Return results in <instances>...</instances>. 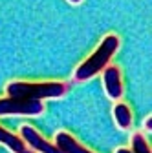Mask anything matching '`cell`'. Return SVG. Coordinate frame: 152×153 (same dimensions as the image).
<instances>
[{
    "label": "cell",
    "mask_w": 152,
    "mask_h": 153,
    "mask_svg": "<svg viewBox=\"0 0 152 153\" xmlns=\"http://www.w3.org/2000/svg\"><path fill=\"white\" fill-rule=\"evenodd\" d=\"M68 91V86L59 80H46V82H26L15 80L8 84V97L22 99V100H44L62 97Z\"/></svg>",
    "instance_id": "1"
},
{
    "label": "cell",
    "mask_w": 152,
    "mask_h": 153,
    "mask_svg": "<svg viewBox=\"0 0 152 153\" xmlns=\"http://www.w3.org/2000/svg\"><path fill=\"white\" fill-rule=\"evenodd\" d=\"M117 49H119V36L106 35L101 40V44L97 46V49L93 51L83 64L77 66V69L73 73V79L77 82H84V80L92 79V76H96L99 71H103L108 66L110 59L114 56V53Z\"/></svg>",
    "instance_id": "2"
},
{
    "label": "cell",
    "mask_w": 152,
    "mask_h": 153,
    "mask_svg": "<svg viewBox=\"0 0 152 153\" xmlns=\"http://www.w3.org/2000/svg\"><path fill=\"white\" fill-rule=\"evenodd\" d=\"M44 111V104L41 100H22L6 97L0 99V117H9V115H18V117H39Z\"/></svg>",
    "instance_id": "3"
},
{
    "label": "cell",
    "mask_w": 152,
    "mask_h": 153,
    "mask_svg": "<svg viewBox=\"0 0 152 153\" xmlns=\"http://www.w3.org/2000/svg\"><path fill=\"white\" fill-rule=\"evenodd\" d=\"M20 139L26 142V146L31 148V151H39V153H62L55 144L48 142L35 128H31L28 124L20 128Z\"/></svg>",
    "instance_id": "4"
},
{
    "label": "cell",
    "mask_w": 152,
    "mask_h": 153,
    "mask_svg": "<svg viewBox=\"0 0 152 153\" xmlns=\"http://www.w3.org/2000/svg\"><path fill=\"white\" fill-rule=\"evenodd\" d=\"M103 84L105 91L110 99L119 100L123 97V79H121V69L117 66H106L103 73Z\"/></svg>",
    "instance_id": "5"
},
{
    "label": "cell",
    "mask_w": 152,
    "mask_h": 153,
    "mask_svg": "<svg viewBox=\"0 0 152 153\" xmlns=\"http://www.w3.org/2000/svg\"><path fill=\"white\" fill-rule=\"evenodd\" d=\"M55 146L62 153H93L88 148H84L79 140H75V137H71L66 131H59L55 135Z\"/></svg>",
    "instance_id": "6"
},
{
    "label": "cell",
    "mask_w": 152,
    "mask_h": 153,
    "mask_svg": "<svg viewBox=\"0 0 152 153\" xmlns=\"http://www.w3.org/2000/svg\"><path fill=\"white\" fill-rule=\"evenodd\" d=\"M0 144H6V146H8L11 151H15V153H22V151L26 149V142L18 137V135H15V133L4 129L2 126H0Z\"/></svg>",
    "instance_id": "7"
},
{
    "label": "cell",
    "mask_w": 152,
    "mask_h": 153,
    "mask_svg": "<svg viewBox=\"0 0 152 153\" xmlns=\"http://www.w3.org/2000/svg\"><path fill=\"white\" fill-rule=\"evenodd\" d=\"M114 119H116L119 128L128 129L130 124H132V111H130V108L126 104H123V102H117L116 106H114Z\"/></svg>",
    "instance_id": "8"
},
{
    "label": "cell",
    "mask_w": 152,
    "mask_h": 153,
    "mask_svg": "<svg viewBox=\"0 0 152 153\" xmlns=\"http://www.w3.org/2000/svg\"><path fill=\"white\" fill-rule=\"evenodd\" d=\"M132 153H150V148L141 133H134L132 135Z\"/></svg>",
    "instance_id": "9"
},
{
    "label": "cell",
    "mask_w": 152,
    "mask_h": 153,
    "mask_svg": "<svg viewBox=\"0 0 152 153\" xmlns=\"http://www.w3.org/2000/svg\"><path fill=\"white\" fill-rule=\"evenodd\" d=\"M145 129H152V117H150V115H148V117H147V120H145Z\"/></svg>",
    "instance_id": "10"
},
{
    "label": "cell",
    "mask_w": 152,
    "mask_h": 153,
    "mask_svg": "<svg viewBox=\"0 0 152 153\" xmlns=\"http://www.w3.org/2000/svg\"><path fill=\"white\" fill-rule=\"evenodd\" d=\"M116 153H132V151L126 149V148H119V149H116Z\"/></svg>",
    "instance_id": "11"
},
{
    "label": "cell",
    "mask_w": 152,
    "mask_h": 153,
    "mask_svg": "<svg viewBox=\"0 0 152 153\" xmlns=\"http://www.w3.org/2000/svg\"><path fill=\"white\" fill-rule=\"evenodd\" d=\"M70 2H71V4H81L83 0H70Z\"/></svg>",
    "instance_id": "12"
},
{
    "label": "cell",
    "mask_w": 152,
    "mask_h": 153,
    "mask_svg": "<svg viewBox=\"0 0 152 153\" xmlns=\"http://www.w3.org/2000/svg\"><path fill=\"white\" fill-rule=\"evenodd\" d=\"M22 153H35V151H31V149H24Z\"/></svg>",
    "instance_id": "13"
}]
</instances>
